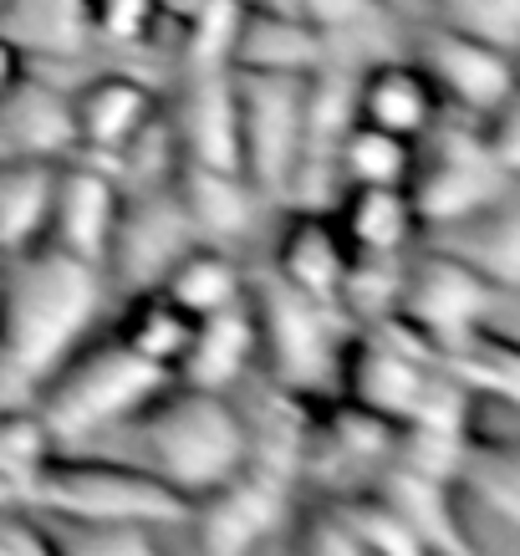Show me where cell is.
<instances>
[{"instance_id": "obj_1", "label": "cell", "mask_w": 520, "mask_h": 556, "mask_svg": "<svg viewBox=\"0 0 520 556\" xmlns=\"http://www.w3.org/2000/svg\"><path fill=\"white\" fill-rule=\"evenodd\" d=\"M102 266L36 240L0 261V404H31L87 338L102 306Z\"/></svg>"}, {"instance_id": "obj_2", "label": "cell", "mask_w": 520, "mask_h": 556, "mask_svg": "<svg viewBox=\"0 0 520 556\" xmlns=\"http://www.w3.org/2000/svg\"><path fill=\"white\" fill-rule=\"evenodd\" d=\"M123 429L134 434L138 465L179 490L189 506L225 485L245 465V444H251L245 414L230 393L179 383V378H168Z\"/></svg>"}, {"instance_id": "obj_3", "label": "cell", "mask_w": 520, "mask_h": 556, "mask_svg": "<svg viewBox=\"0 0 520 556\" xmlns=\"http://www.w3.org/2000/svg\"><path fill=\"white\" fill-rule=\"evenodd\" d=\"M164 383V368L143 363L134 348H123L118 332H107L98 342L87 338L62 368L51 372L41 393L31 399V408L36 419L47 424L56 450H83L92 439L123 429Z\"/></svg>"}, {"instance_id": "obj_4", "label": "cell", "mask_w": 520, "mask_h": 556, "mask_svg": "<svg viewBox=\"0 0 520 556\" xmlns=\"http://www.w3.org/2000/svg\"><path fill=\"white\" fill-rule=\"evenodd\" d=\"M21 506L36 516H51V521L164 526V531H179L194 510L179 490L164 485L138 459L77 455V450H51V459L36 470Z\"/></svg>"}, {"instance_id": "obj_5", "label": "cell", "mask_w": 520, "mask_h": 556, "mask_svg": "<svg viewBox=\"0 0 520 556\" xmlns=\"http://www.w3.org/2000/svg\"><path fill=\"white\" fill-rule=\"evenodd\" d=\"M240 174L261 189V200H281L296 185L306 138V77L281 72H236Z\"/></svg>"}, {"instance_id": "obj_6", "label": "cell", "mask_w": 520, "mask_h": 556, "mask_svg": "<svg viewBox=\"0 0 520 556\" xmlns=\"http://www.w3.org/2000/svg\"><path fill=\"white\" fill-rule=\"evenodd\" d=\"M251 312L255 332H261V353L270 357V372L281 378V393L312 399L317 383H337V363L347 348L342 306L312 302L281 281H266L251 296Z\"/></svg>"}, {"instance_id": "obj_7", "label": "cell", "mask_w": 520, "mask_h": 556, "mask_svg": "<svg viewBox=\"0 0 520 556\" xmlns=\"http://www.w3.org/2000/svg\"><path fill=\"white\" fill-rule=\"evenodd\" d=\"M296 480L302 475L291 470V465L245 455V465L225 485L200 495L194 510H189L185 526L194 531L200 556H255L266 546L270 531L286 521Z\"/></svg>"}, {"instance_id": "obj_8", "label": "cell", "mask_w": 520, "mask_h": 556, "mask_svg": "<svg viewBox=\"0 0 520 556\" xmlns=\"http://www.w3.org/2000/svg\"><path fill=\"white\" fill-rule=\"evenodd\" d=\"M495 296H510V291L490 287L485 276H474L470 266H459L449 255L429 251L423 261L403 270L398 281V312L393 317L408 321L429 348H449L474 327H490V306Z\"/></svg>"}, {"instance_id": "obj_9", "label": "cell", "mask_w": 520, "mask_h": 556, "mask_svg": "<svg viewBox=\"0 0 520 556\" xmlns=\"http://www.w3.org/2000/svg\"><path fill=\"white\" fill-rule=\"evenodd\" d=\"M194 225H189L185 204L174 185L158 189H128L113 219V240L102 255V270H113L128 291H149L168 276V266L194 245Z\"/></svg>"}, {"instance_id": "obj_10", "label": "cell", "mask_w": 520, "mask_h": 556, "mask_svg": "<svg viewBox=\"0 0 520 556\" xmlns=\"http://www.w3.org/2000/svg\"><path fill=\"white\" fill-rule=\"evenodd\" d=\"M414 62L439 87V102L465 118H485L505 102H516V51L485 47L444 26H423L414 41Z\"/></svg>"}, {"instance_id": "obj_11", "label": "cell", "mask_w": 520, "mask_h": 556, "mask_svg": "<svg viewBox=\"0 0 520 556\" xmlns=\"http://www.w3.org/2000/svg\"><path fill=\"white\" fill-rule=\"evenodd\" d=\"M118 204H123V189L102 164H92V159H62L56 194H51L47 245L77 255L87 266H102L107 240H113Z\"/></svg>"}, {"instance_id": "obj_12", "label": "cell", "mask_w": 520, "mask_h": 556, "mask_svg": "<svg viewBox=\"0 0 520 556\" xmlns=\"http://www.w3.org/2000/svg\"><path fill=\"white\" fill-rule=\"evenodd\" d=\"M179 159L210 169H240V123H236V77L230 67H189L185 92L164 108Z\"/></svg>"}, {"instance_id": "obj_13", "label": "cell", "mask_w": 520, "mask_h": 556, "mask_svg": "<svg viewBox=\"0 0 520 556\" xmlns=\"http://www.w3.org/2000/svg\"><path fill=\"white\" fill-rule=\"evenodd\" d=\"M353 113L368 128H383V134L408 138V143H423V138L434 134V123L444 118V102H439V87L429 83V72L403 51V56H383V62L357 67Z\"/></svg>"}, {"instance_id": "obj_14", "label": "cell", "mask_w": 520, "mask_h": 556, "mask_svg": "<svg viewBox=\"0 0 520 556\" xmlns=\"http://www.w3.org/2000/svg\"><path fill=\"white\" fill-rule=\"evenodd\" d=\"M158 113H164L158 92L143 87L138 77H123V72L92 77V83H83L72 92V134H77V153L107 169Z\"/></svg>"}, {"instance_id": "obj_15", "label": "cell", "mask_w": 520, "mask_h": 556, "mask_svg": "<svg viewBox=\"0 0 520 556\" xmlns=\"http://www.w3.org/2000/svg\"><path fill=\"white\" fill-rule=\"evenodd\" d=\"M296 16L317 31L337 67L357 72L383 56H403V11L393 0H296Z\"/></svg>"}, {"instance_id": "obj_16", "label": "cell", "mask_w": 520, "mask_h": 556, "mask_svg": "<svg viewBox=\"0 0 520 556\" xmlns=\"http://www.w3.org/2000/svg\"><path fill=\"white\" fill-rule=\"evenodd\" d=\"M353 270V251L327 210H296L276 236V281L312 302L342 306V287Z\"/></svg>"}, {"instance_id": "obj_17", "label": "cell", "mask_w": 520, "mask_h": 556, "mask_svg": "<svg viewBox=\"0 0 520 556\" xmlns=\"http://www.w3.org/2000/svg\"><path fill=\"white\" fill-rule=\"evenodd\" d=\"M255 357H261V332H255L251 291H245L236 306H219L210 317H194V332H189V348L179 357L174 378L194 388L230 393L251 372Z\"/></svg>"}, {"instance_id": "obj_18", "label": "cell", "mask_w": 520, "mask_h": 556, "mask_svg": "<svg viewBox=\"0 0 520 556\" xmlns=\"http://www.w3.org/2000/svg\"><path fill=\"white\" fill-rule=\"evenodd\" d=\"M332 219L357 261H398L419 236V210L408 185H347Z\"/></svg>"}, {"instance_id": "obj_19", "label": "cell", "mask_w": 520, "mask_h": 556, "mask_svg": "<svg viewBox=\"0 0 520 556\" xmlns=\"http://www.w3.org/2000/svg\"><path fill=\"white\" fill-rule=\"evenodd\" d=\"M372 490L408 521V531L429 546V556H485L470 541L465 521H459L449 480H434V475L408 470V465H388V470L372 480Z\"/></svg>"}, {"instance_id": "obj_20", "label": "cell", "mask_w": 520, "mask_h": 556, "mask_svg": "<svg viewBox=\"0 0 520 556\" xmlns=\"http://www.w3.org/2000/svg\"><path fill=\"white\" fill-rule=\"evenodd\" d=\"M434 251L470 266L474 276H485L490 287L516 291L520 281V225L510 210V194L495 204H480L470 215L434 225Z\"/></svg>"}, {"instance_id": "obj_21", "label": "cell", "mask_w": 520, "mask_h": 556, "mask_svg": "<svg viewBox=\"0 0 520 556\" xmlns=\"http://www.w3.org/2000/svg\"><path fill=\"white\" fill-rule=\"evenodd\" d=\"M174 194L185 204L194 236L210 245H230V240L251 236L255 215H261V189L240 169H210V164H179L174 174Z\"/></svg>"}, {"instance_id": "obj_22", "label": "cell", "mask_w": 520, "mask_h": 556, "mask_svg": "<svg viewBox=\"0 0 520 556\" xmlns=\"http://www.w3.org/2000/svg\"><path fill=\"white\" fill-rule=\"evenodd\" d=\"M0 149L26 159H77L72 134V92L36 83L31 72L0 98Z\"/></svg>"}, {"instance_id": "obj_23", "label": "cell", "mask_w": 520, "mask_h": 556, "mask_svg": "<svg viewBox=\"0 0 520 556\" xmlns=\"http://www.w3.org/2000/svg\"><path fill=\"white\" fill-rule=\"evenodd\" d=\"M230 67L312 77L317 67H327V51H321L317 31L296 11H266V5L245 0V16L236 26V47H230Z\"/></svg>"}, {"instance_id": "obj_24", "label": "cell", "mask_w": 520, "mask_h": 556, "mask_svg": "<svg viewBox=\"0 0 520 556\" xmlns=\"http://www.w3.org/2000/svg\"><path fill=\"white\" fill-rule=\"evenodd\" d=\"M56 169H62L56 159L0 153V255L26 251L36 240H47Z\"/></svg>"}, {"instance_id": "obj_25", "label": "cell", "mask_w": 520, "mask_h": 556, "mask_svg": "<svg viewBox=\"0 0 520 556\" xmlns=\"http://www.w3.org/2000/svg\"><path fill=\"white\" fill-rule=\"evenodd\" d=\"M158 291H164L168 302L185 306L189 317H210V312L236 306L240 296H245V276H240V266L230 261L225 245L194 240V245L168 266V276L158 281Z\"/></svg>"}, {"instance_id": "obj_26", "label": "cell", "mask_w": 520, "mask_h": 556, "mask_svg": "<svg viewBox=\"0 0 520 556\" xmlns=\"http://www.w3.org/2000/svg\"><path fill=\"white\" fill-rule=\"evenodd\" d=\"M113 332H118L123 348H134L143 363H153V368H164L174 378V368H179V357L189 348V332H194V317L179 302H168L158 287H149L134 291V302H128V312H123Z\"/></svg>"}, {"instance_id": "obj_27", "label": "cell", "mask_w": 520, "mask_h": 556, "mask_svg": "<svg viewBox=\"0 0 520 556\" xmlns=\"http://www.w3.org/2000/svg\"><path fill=\"white\" fill-rule=\"evenodd\" d=\"M414 169H419V143H408V138H393L357 118L337 138L332 174L347 185H408Z\"/></svg>"}, {"instance_id": "obj_28", "label": "cell", "mask_w": 520, "mask_h": 556, "mask_svg": "<svg viewBox=\"0 0 520 556\" xmlns=\"http://www.w3.org/2000/svg\"><path fill=\"white\" fill-rule=\"evenodd\" d=\"M51 434L31 404H0V490L26 501L36 470L51 459Z\"/></svg>"}, {"instance_id": "obj_29", "label": "cell", "mask_w": 520, "mask_h": 556, "mask_svg": "<svg viewBox=\"0 0 520 556\" xmlns=\"http://www.w3.org/2000/svg\"><path fill=\"white\" fill-rule=\"evenodd\" d=\"M419 16L444 31L474 36L485 47H520V0H419Z\"/></svg>"}, {"instance_id": "obj_30", "label": "cell", "mask_w": 520, "mask_h": 556, "mask_svg": "<svg viewBox=\"0 0 520 556\" xmlns=\"http://www.w3.org/2000/svg\"><path fill=\"white\" fill-rule=\"evenodd\" d=\"M327 501H337V510L347 516V526H353L357 541L368 546V556H429V546L408 531V521H403L372 485L347 490V495H327Z\"/></svg>"}, {"instance_id": "obj_31", "label": "cell", "mask_w": 520, "mask_h": 556, "mask_svg": "<svg viewBox=\"0 0 520 556\" xmlns=\"http://www.w3.org/2000/svg\"><path fill=\"white\" fill-rule=\"evenodd\" d=\"M62 556H168L164 526H92L41 516Z\"/></svg>"}, {"instance_id": "obj_32", "label": "cell", "mask_w": 520, "mask_h": 556, "mask_svg": "<svg viewBox=\"0 0 520 556\" xmlns=\"http://www.w3.org/2000/svg\"><path fill=\"white\" fill-rule=\"evenodd\" d=\"M83 26L107 47H143L164 16L158 0H83Z\"/></svg>"}, {"instance_id": "obj_33", "label": "cell", "mask_w": 520, "mask_h": 556, "mask_svg": "<svg viewBox=\"0 0 520 556\" xmlns=\"http://www.w3.org/2000/svg\"><path fill=\"white\" fill-rule=\"evenodd\" d=\"M296 556H368V546L357 541V531L337 510V501H317L296 521Z\"/></svg>"}, {"instance_id": "obj_34", "label": "cell", "mask_w": 520, "mask_h": 556, "mask_svg": "<svg viewBox=\"0 0 520 556\" xmlns=\"http://www.w3.org/2000/svg\"><path fill=\"white\" fill-rule=\"evenodd\" d=\"M0 556H62L47 521L21 501H0Z\"/></svg>"}, {"instance_id": "obj_35", "label": "cell", "mask_w": 520, "mask_h": 556, "mask_svg": "<svg viewBox=\"0 0 520 556\" xmlns=\"http://www.w3.org/2000/svg\"><path fill=\"white\" fill-rule=\"evenodd\" d=\"M26 72H31V67H26V51H21L11 36L0 31V98H5V92H11V87H16Z\"/></svg>"}, {"instance_id": "obj_36", "label": "cell", "mask_w": 520, "mask_h": 556, "mask_svg": "<svg viewBox=\"0 0 520 556\" xmlns=\"http://www.w3.org/2000/svg\"><path fill=\"white\" fill-rule=\"evenodd\" d=\"M0 501H16V495H5V490H0Z\"/></svg>"}, {"instance_id": "obj_37", "label": "cell", "mask_w": 520, "mask_h": 556, "mask_svg": "<svg viewBox=\"0 0 520 556\" xmlns=\"http://www.w3.org/2000/svg\"><path fill=\"white\" fill-rule=\"evenodd\" d=\"M0 11H5V0H0Z\"/></svg>"}, {"instance_id": "obj_38", "label": "cell", "mask_w": 520, "mask_h": 556, "mask_svg": "<svg viewBox=\"0 0 520 556\" xmlns=\"http://www.w3.org/2000/svg\"><path fill=\"white\" fill-rule=\"evenodd\" d=\"M0 153H5V149H0Z\"/></svg>"}]
</instances>
